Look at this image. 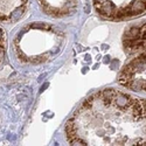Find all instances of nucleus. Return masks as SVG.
Returning a JSON list of instances; mask_svg holds the SVG:
<instances>
[{
  "label": "nucleus",
  "mask_w": 146,
  "mask_h": 146,
  "mask_svg": "<svg viewBox=\"0 0 146 146\" xmlns=\"http://www.w3.org/2000/svg\"><path fill=\"white\" fill-rule=\"evenodd\" d=\"M66 133L70 145H146V100L98 91L74 112Z\"/></svg>",
  "instance_id": "f257e3e1"
},
{
  "label": "nucleus",
  "mask_w": 146,
  "mask_h": 146,
  "mask_svg": "<svg viewBox=\"0 0 146 146\" xmlns=\"http://www.w3.org/2000/svg\"><path fill=\"white\" fill-rule=\"evenodd\" d=\"M64 42L63 33L44 22H34L14 38V49L20 61L39 64L57 55Z\"/></svg>",
  "instance_id": "f03ea898"
},
{
  "label": "nucleus",
  "mask_w": 146,
  "mask_h": 146,
  "mask_svg": "<svg viewBox=\"0 0 146 146\" xmlns=\"http://www.w3.org/2000/svg\"><path fill=\"white\" fill-rule=\"evenodd\" d=\"M41 9L47 15L62 18L74 14L78 0H38Z\"/></svg>",
  "instance_id": "7ed1b4c3"
},
{
  "label": "nucleus",
  "mask_w": 146,
  "mask_h": 146,
  "mask_svg": "<svg viewBox=\"0 0 146 146\" xmlns=\"http://www.w3.org/2000/svg\"><path fill=\"white\" fill-rule=\"evenodd\" d=\"M28 0H0V21L14 22L26 12Z\"/></svg>",
  "instance_id": "20e7f679"
},
{
  "label": "nucleus",
  "mask_w": 146,
  "mask_h": 146,
  "mask_svg": "<svg viewBox=\"0 0 146 146\" xmlns=\"http://www.w3.org/2000/svg\"><path fill=\"white\" fill-rule=\"evenodd\" d=\"M6 54V36L4 31L0 28V66L3 64Z\"/></svg>",
  "instance_id": "39448f33"
}]
</instances>
